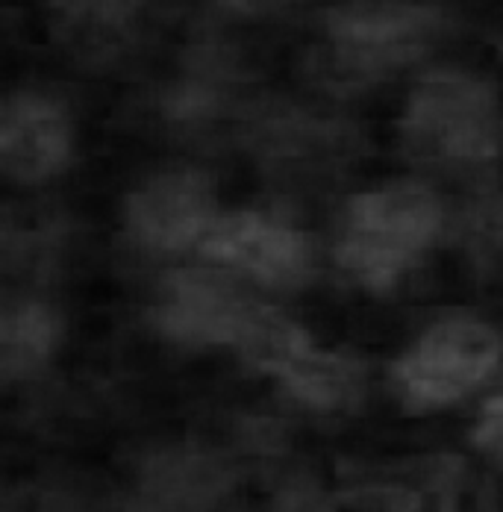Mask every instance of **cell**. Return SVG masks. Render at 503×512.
Here are the masks:
<instances>
[{
  "instance_id": "obj_15",
  "label": "cell",
  "mask_w": 503,
  "mask_h": 512,
  "mask_svg": "<svg viewBox=\"0 0 503 512\" xmlns=\"http://www.w3.org/2000/svg\"><path fill=\"white\" fill-rule=\"evenodd\" d=\"M471 442L480 454L503 465V389L486 398V404L480 407L471 430Z\"/></svg>"
},
{
  "instance_id": "obj_7",
  "label": "cell",
  "mask_w": 503,
  "mask_h": 512,
  "mask_svg": "<svg viewBox=\"0 0 503 512\" xmlns=\"http://www.w3.org/2000/svg\"><path fill=\"white\" fill-rule=\"evenodd\" d=\"M198 254L236 280L292 292L315 274V245L301 227L262 209H230L215 218Z\"/></svg>"
},
{
  "instance_id": "obj_1",
  "label": "cell",
  "mask_w": 503,
  "mask_h": 512,
  "mask_svg": "<svg viewBox=\"0 0 503 512\" xmlns=\"http://www.w3.org/2000/svg\"><path fill=\"white\" fill-rule=\"evenodd\" d=\"M448 227L439 192L421 180H392L353 195L336 239V262L356 286L386 295L398 289Z\"/></svg>"
},
{
  "instance_id": "obj_12",
  "label": "cell",
  "mask_w": 503,
  "mask_h": 512,
  "mask_svg": "<svg viewBox=\"0 0 503 512\" xmlns=\"http://www.w3.org/2000/svg\"><path fill=\"white\" fill-rule=\"evenodd\" d=\"M62 45L86 59L118 53L136 33L142 0H39Z\"/></svg>"
},
{
  "instance_id": "obj_10",
  "label": "cell",
  "mask_w": 503,
  "mask_h": 512,
  "mask_svg": "<svg viewBox=\"0 0 503 512\" xmlns=\"http://www.w3.org/2000/svg\"><path fill=\"white\" fill-rule=\"evenodd\" d=\"M233 468L203 445H168L142 462L133 512H215L233 492Z\"/></svg>"
},
{
  "instance_id": "obj_16",
  "label": "cell",
  "mask_w": 503,
  "mask_h": 512,
  "mask_svg": "<svg viewBox=\"0 0 503 512\" xmlns=\"http://www.w3.org/2000/svg\"><path fill=\"white\" fill-rule=\"evenodd\" d=\"M271 512H336L333 498L309 477H292L277 495Z\"/></svg>"
},
{
  "instance_id": "obj_4",
  "label": "cell",
  "mask_w": 503,
  "mask_h": 512,
  "mask_svg": "<svg viewBox=\"0 0 503 512\" xmlns=\"http://www.w3.org/2000/svg\"><path fill=\"white\" fill-rule=\"evenodd\" d=\"M501 333L480 318L451 315L430 324L392 362V389L406 412H436L474 395L501 365Z\"/></svg>"
},
{
  "instance_id": "obj_13",
  "label": "cell",
  "mask_w": 503,
  "mask_h": 512,
  "mask_svg": "<svg viewBox=\"0 0 503 512\" xmlns=\"http://www.w3.org/2000/svg\"><path fill=\"white\" fill-rule=\"evenodd\" d=\"M459 486V462L448 457L406 465L401 474L374 483L368 492L383 512H453V492Z\"/></svg>"
},
{
  "instance_id": "obj_8",
  "label": "cell",
  "mask_w": 503,
  "mask_h": 512,
  "mask_svg": "<svg viewBox=\"0 0 503 512\" xmlns=\"http://www.w3.org/2000/svg\"><path fill=\"white\" fill-rule=\"evenodd\" d=\"M221 215L215 180L192 165L156 171L124 201V230L136 248L153 256L198 251Z\"/></svg>"
},
{
  "instance_id": "obj_11",
  "label": "cell",
  "mask_w": 503,
  "mask_h": 512,
  "mask_svg": "<svg viewBox=\"0 0 503 512\" xmlns=\"http://www.w3.org/2000/svg\"><path fill=\"white\" fill-rule=\"evenodd\" d=\"M62 342L56 309L39 298H0V389L36 380Z\"/></svg>"
},
{
  "instance_id": "obj_2",
  "label": "cell",
  "mask_w": 503,
  "mask_h": 512,
  "mask_svg": "<svg viewBox=\"0 0 503 512\" xmlns=\"http://www.w3.org/2000/svg\"><path fill=\"white\" fill-rule=\"evenodd\" d=\"M406 156L433 165H486L503 148L498 89L462 68H433L415 80L398 118Z\"/></svg>"
},
{
  "instance_id": "obj_3",
  "label": "cell",
  "mask_w": 503,
  "mask_h": 512,
  "mask_svg": "<svg viewBox=\"0 0 503 512\" xmlns=\"http://www.w3.org/2000/svg\"><path fill=\"white\" fill-rule=\"evenodd\" d=\"M236 354L256 374L271 377L292 404L315 415H345L365 401V362L321 348L298 321L268 304L253 309Z\"/></svg>"
},
{
  "instance_id": "obj_6",
  "label": "cell",
  "mask_w": 503,
  "mask_h": 512,
  "mask_svg": "<svg viewBox=\"0 0 503 512\" xmlns=\"http://www.w3.org/2000/svg\"><path fill=\"white\" fill-rule=\"evenodd\" d=\"M256 307L259 301L233 274L215 265H189L174 268L159 280L151 301V324L165 342L186 351H236Z\"/></svg>"
},
{
  "instance_id": "obj_14",
  "label": "cell",
  "mask_w": 503,
  "mask_h": 512,
  "mask_svg": "<svg viewBox=\"0 0 503 512\" xmlns=\"http://www.w3.org/2000/svg\"><path fill=\"white\" fill-rule=\"evenodd\" d=\"M462 239L483 271H503V195H480L465 209Z\"/></svg>"
},
{
  "instance_id": "obj_5",
  "label": "cell",
  "mask_w": 503,
  "mask_h": 512,
  "mask_svg": "<svg viewBox=\"0 0 503 512\" xmlns=\"http://www.w3.org/2000/svg\"><path fill=\"white\" fill-rule=\"evenodd\" d=\"M324 30L336 68L353 80H374L430 51L445 15L421 0H351L327 12Z\"/></svg>"
},
{
  "instance_id": "obj_17",
  "label": "cell",
  "mask_w": 503,
  "mask_h": 512,
  "mask_svg": "<svg viewBox=\"0 0 503 512\" xmlns=\"http://www.w3.org/2000/svg\"><path fill=\"white\" fill-rule=\"evenodd\" d=\"M227 9L239 12V15H268V12H277V9H286L289 3L295 0H221Z\"/></svg>"
},
{
  "instance_id": "obj_9",
  "label": "cell",
  "mask_w": 503,
  "mask_h": 512,
  "mask_svg": "<svg viewBox=\"0 0 503 512\" xmlns=\"http://www.w3.org/2000/svg\"><path fill=\"white\" fill-rule=\"evenodd\" d=\"M77 133L68 109L45 92L0 98V177L15 186H45L68 171Z\"/></svg>"
}]
</instances>
